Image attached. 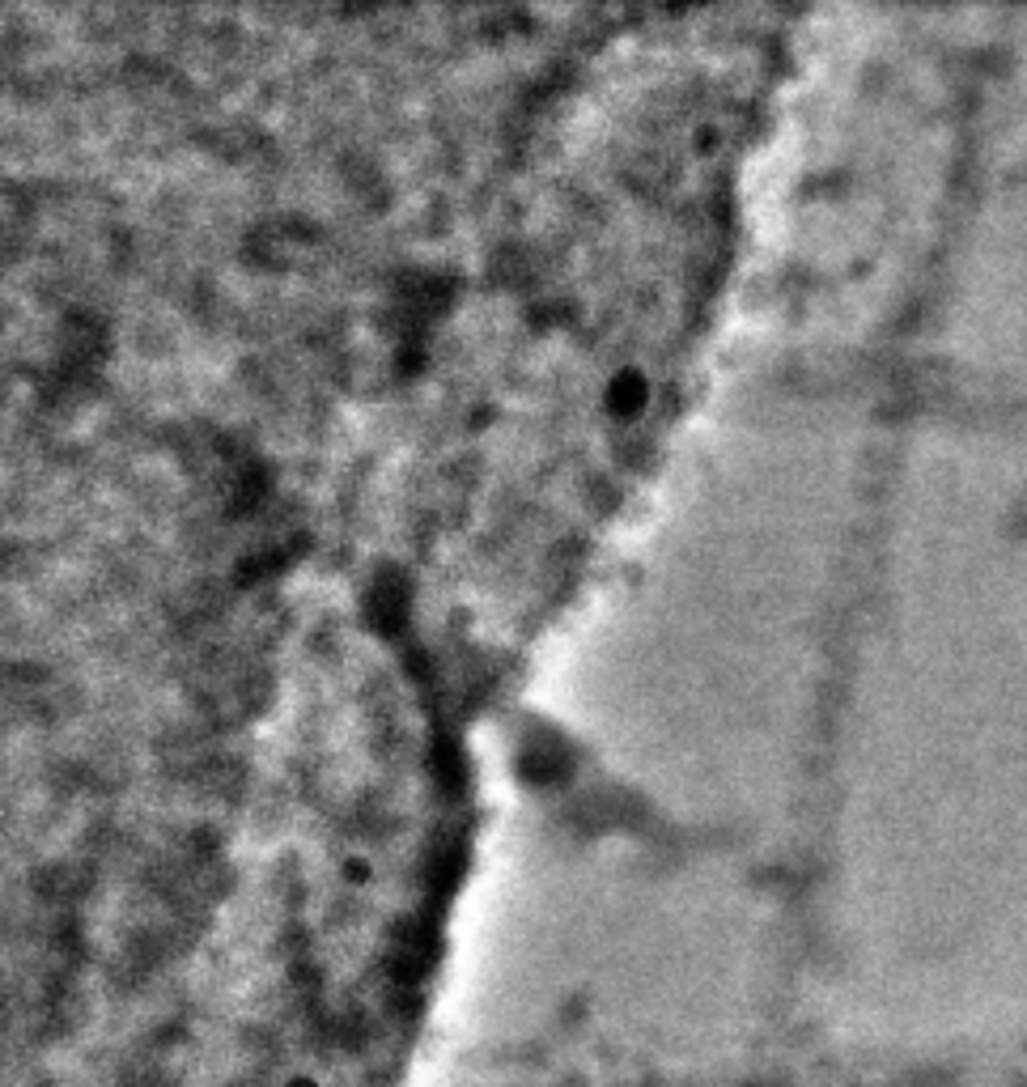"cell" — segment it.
I'll list each match as a JSON object with an SVG mask.
<instances>
[{"label": "cell", "mask_w": 1027, "mask_h": 1087, "mask_svg": "<svg viewBox=\"0 0 1027 1087\" xmlns=\"http://www.w3.org/2000/svg\"><path fill=\"white\" fill-rule=\"evenodd\" d=\"M365 607L378 616V620H399L408 612V582L399 573H383L374 578L370 595H365Z\"/></svg>", "instance_id": "1"}, {"label": "cell", "mask_w": 1027, "mask_h": 1087, "mask_svg": "<svg viewBox=\"0 0 1027 1087\" xmlns=\"http://www.w3.org/2000/svg\"><path fill=\"white\" fill-rule=\"evenodd\" d=\"M603 400H607V408H612V412H637V408L645 403V378H641L637 370H625V374H616V378L607 383Z\"/></svg>", "instance_id": "2"}]
</instances>
